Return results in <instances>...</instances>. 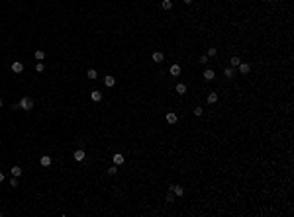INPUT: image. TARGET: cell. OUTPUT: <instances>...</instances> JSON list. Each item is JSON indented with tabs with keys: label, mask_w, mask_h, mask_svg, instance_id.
Wrapping results in <instances>:
<instances>
[{
	"label": "cell",
	"mask_w": 294,
	"mask_h": 217,
	"mask_svg": "<svg viewBox=\"0 0 294 217\" xmlns=\"http://www.w3.org/2000/svg\"><path fill=\"white\" fill-rule=\"evenodd\" d=\"M20 108H22V110H32L33 108V100H32V98H28V96H24L22 102H20Z\"/></svg>",
	"instance_id": "6da1fadb"
},
{
	"label": "cell",
	"mask_w": 294,
	"mask_h": 217,
	"mask_svg": "<svg viewBox=\"0 0 294 217\" xmlns=\"http://www.w3.org/2000/svg\"><path fill=\"white\" fill-rule=\"evenodd\" d=\"M73 159H75L76 163H82V161L87 159V153L82 151V149H76V151L73 153Z\"/></svg>",
	"instance_id": "7a4b0ae2"
},
{
	"label": "cell",
	"mask_w": 294,
	"mask_h": 217,
	"mask_svg": "<svg viewBox=\"0 0 294 217\" xmlns=\"http://www.w3.org/2000/svg\"><path fill=\"white\" fill-rule=\"evenodd\" d=\"M112 161H114V164H124L126 163V157H124L122 153H116V155L112 157Z\"/></svg>",
	"instance_id": "3957f363"
},
{
	"label": "cell",
	"mask_w": 294,
	"mask_h": 217,
	"mask_svg": "<svg viewBox=\"0 0 294 217\" xmlns=\"http://www.w3.org/2000/svg\"><path fill=\"white\" fill-rule=\"evenodd\" d=\"M10 69H12V73L20 75V73L24 71V63H12V65H10Z\"/></svg>",
	"instance_id": "277c9868"
},
{
	"label": "cell",
	"mask_w": 294,
	"mask_h": 217,
	"mask_svg": "<svg viewBox=\"0 0 294 217\" xmlns=\"http://www.w3.org/2000/svg\"><path fill=\"white\" fill-rule=\"evenodd\" d=\"M237 69H239L241 75H247V73L251 71V65H249V63H239V65H237Z\"/></svg>",
	"instance_id": "5b68a950"
},
{
	"label": "cell",
	"mask_w": 294,
	"mask_h": 217,
	"mask_svg": "<svg viewBox=\"0 0 294 217\" xmlns=\"http://www.w3.org/2000/svg\"><path fill=\"white\" fill-rule=\"evenodd\" d=\"M176 121H178V118H176V114H174V112H169V114H167V123H171V125H174Z\"/></svg>",
	"instance_id": "8992f818"
},
{
	"label": "cell",
	"mask_w": 294,
	"mask_h": 217,
	"mask_svg": "<svg viewBox=\"0 0 294 217\" xmlns=\"http://www.w3.org/2000/svg\"><path fill=\"white\" fill-rule=\"evenodd\" d=\"M169 73H171L173 76H178V75H180V65L173 63V65H171V69H169Z\"/></svg>",
	"instance_id": "52a82bcc"
},
{
	"label": "cell",
	"mask_w": 294,
	"mask_h": 217,
	"mask_svg": "<svg viewBox=\"0 0 294 217\" xmlns=\"http://www.w3.org/2000/svg\"><path fill=\"white\" fill-rule=\"evenodd\" d=\"M151 59L155 61V63H163V59H165V55L161 53V51H155V53L151 55Z\"/></svg>",
	"instance_id": "ba28073f"
},
{
	"label": "cell",
	"mask_w": 294,
	"mask_h": 217,
	"mask_svg": "<svg viewBox=\"0 0 294 217\" xmlns=\"http://www.w3.org/2000/svg\"><path fill=\"white\" fill-rule=\"evenodd\" d=\"M104 84H106V86H108V88H112V86H114V84H116V78H114V76H106V78H104Z\"/></svg>",
	"instance_id": "9c48e42d"
},
{
	"label": "cell",
	"mask_w": 294,
	"mask_h": 217,
	"mask_svg": "<svg viewBox=\"0 0 294 217\" xmlns=\"http://www.w3.org/2000/svg\"><path fill=\"white\" fill-rule=\"evenodd\" d=\"M51 163H53L51 157H41V159H39V164H41V166H51Z\"/></svg>",
	"instance_id": "30bf717a"
},
{
	"label": "cell",
	"mask_w": 294,
	"mask_h": 217,
	"mask_svg": "<svg viewBox=\"0 0 294 217\" xmlns=\"http://www.w3.org/2000/svg\"><path fill=\"white\" fill-rule=\"evenodd\" d=\"M90 100H92V102H100V100H102V92H98V90H94V92L90 94Z\"/></svg>",
	"instance_id": "8fae6325"
},
{
	"label": "cell",
	"mask_w": 294,
	"mask_h": 217,
	"mask_svg": "<svg viewBox=\"0 0 294 217\" xmlns=\"http://www.w3.org/2000/svg\"><path fill=\"white\" fill-rule=\"evenodd\" d=\"M218 102V92H210L208 94V104H216Z\"/></svg>",
	"instance_id": "7c38bea8"
},
{
	"label": "cell",
	"mask_w": 294,
	"mask_h": 217,
	"mask_svg": "<svg viewBox=\"0 0 294 217\" xmlns=\"http://www.w3.org/2000/svg\"><path fill=\"white\" fill-rule=\"evenodd\" d=\"M214 76H216V73H214L212 69H206V71H204V78H206V80H212Z\"/></svg>",
	"instance_id": "4fadbf2b"
},
{
	"label": "cell",
	"mask_w": 294,
	"mask_h": 217,
	"mask_svg": "<svg viewBox=\"0 0 294 217\" xmlns=\"http://www.w3.org/2000/svg\"><path fill=\"white\" fill-rule=\"evenodd\" d=\"M161 6H163V10H173V0H163Z\"/></svg>",
	"instance_id": "5bb4252c"
},
{
	"label": "cell",
	"mask_w": 294,
	"mask_h": 217,
	"mask_svg": "<svg viewBox=\"0 0 294 217\" xmlns=\"http://www.w3.org/2000/svg\"><path fill=\"white\" fill-rule=\"evenodd\" d=\"M10 172H12V176L20 178V176H22V168H20V166H12V170H10Z\"/></svg>",
	"instance_id": "9a60e30c"
},
{
	"label": "cell",
	"mask_w": 294,
	"mask_h": 217,
	"mask_svg": "<svg viewBox=\"0 0 294 217\" xmlns=\"http://www.w3.org/2000/svg\"><path fill=\"white\" fill-rule=\"evenodd\" d=\"M171 192H174V196H182V194H185L182 186H173V188H171Z\"/></svg>",
	"instance_id": "2e32d148"
},
{
	"label": "cell",
	"mask_w": 294,
	"mask_h": 217,
	"mask_svg": "<svg viewBox=\"0 0 294 217\" xmlns=\"http://www.w3.org/2000/svg\"><path fill=\"white\" fill-rule=\"evenodd\" d=\"M174 90H176V94H185V92H186V84H182V82H178Z\"/></svg>",
	"instance_id": "e0dca14e"
},
{
	"label": "cell",
	"mask_w": 294,
	"mask_h": 217,
	"mask_svg": "<svg viewBox=\"0 0 294 217\" xmlns=\"http://www.w3.org/2000/svg\"><path fill=\"white\" fill-rule=\"evenodd\" d=\"M224 75H226V78H233V76H235V71H233V67L226 69V71H224Z\"/></svg>",
	"instance_id": "ac0fdd59"
},
{
	"label": "cell",
	"mask_w": 294,
	"mask_h": 217,
	"mask_svg": "<svg viewBox=\"0 0 294 217\" xmlns=\"http://www.w3.org/2000/svg\"><path fill=\"white\" fill-rule=\"evenodd\" d=\"M239 63H241V59H239V57H231V59H229V65L233 67V69L239 65Z\"/></svg>",
	"instance_id": "d6986e66"
},
{
	"label": "cell",
	"mask_w": 294,
	"mask_h": 217,
	"mask_svg": "<svg viewBox=\"0 0 294 217\" xmlns=\"http://www.w3.org/2000/svg\"><path fill=\"white\" fill-rule=\"evenodd\" d=\"M35 59H37V61H43V59H45V51L37 49V51H35Z\"/></svg>",
	"instance_id": "ffe728a7"
},
{
	"label": "cell",
	"mask_w": 294,
	"mask_h": 217,
	"mask_svg": "<svg viewBox=\"0 0 294 217\" xmlns=\"http://www.w3.org/2000/svg\"><path fill=\"white\" fill-rule=\"evenodd\" d=\"M87 76H88V78H90V80H94V78H98V73H96V71H94V69H90V71H88V73H87Z\"/></svg>",
	"instance_id": "44dd1931"
},
{
	"label": "cell",
	"mask_w": 294,
	"mask_h": 217,
	"mask_svg": "<svg viewBox=\"0 0 294 217\" xmlns=\"http://www.w3.org/2000/svg\"><path fill=\"white\" fill-rule=\"evenodd\" d=\"M216 55H218V49L216 47H210L208 49V57H216Z\"/></svg>",
	"instance_id": "7402d4cb"
},
{
	"label": "cell",
	"mask_w": 294,
	"mask_h": 217,
	"mask_svg": "<svg viewBox=\"0 0 294 217\" xmlns=\"http://www.w3.org/2000/svg\"><path fill=\"white\" fill-rule=\"evenodd\" d=\"M202 114H204V108H200V106H196V108H194V116H198V118H200Z\"/></svg>",
	"instance_id": "603a6c76"
},
{
	"label": "cell",
	"mask_w": 294,
	"mask_h": 217,
	"mask_svg": "<svg viewBox=\"0 0 294 217\" xmlns=\"http://www.w3.org/2000/svg\"><path fill=\"white\" fill-rule=\"evenodd\" d=\"M43 69H45L43 63H37V65H35V71H37V73H43Z\"/></svg>",
	"instance_id": "cb8c5ba5"
},
{
	"label": "cell",
	"mask_w": 294,
	"mask_h": 217,
	"mask_svg": "<svg viewBox=\"0 0 294 217\" xmlns=\"http://www.w3.org/2000/svg\"><path fill=\"white\" fill-rule=\"evenodd\" d=\"M10 186H12V188H18V178H16V176H12V180H10Z\"/></svg>",
	"instance_id": "d4e9b609"
},
{
	"label": "cell",
	"mask_w": 294,
	"mask_h": 217,
	"mask_svg": "<svg viewBox=\"0 0 294 217\" xmlns=\"http://www.w3.org/2000/svg\"><path fill=\"white\" fill-rule=\"evenodd\" d=\"M108 172H110V174H116V172H118V168H116V166H110Z\"/></svg>",
	"instance_id": "484cf974"
},
{
	"label": "cell",
	"mask_w": 294,
	"mask_h": 217,
	"mask_svg": "<svg viewBox=\"0 0 294 217\" xmlns=\"http://www.w3.org/2000/svg\"><path fill=\"white\" fill-rule=\"evenodd\" d=\"M200 63H208V55H202L200 57Z\"/></svg>",
	"instance_id": "4316f807"
},
{
	"label": "cell",
	"mask_w": 294,
	"mask_h": 217,
	"mask_svg": "<svg viewBox=\"0 0 294 217\" xmlns=\"http://www.w3.org/2000/svg\"><path fill=\"white\" fill-rule=\"evenodd\" d=\"M2 182H4V174L0 172V184H2Z\"/></svg>",
	"instance_id": "83f0119b"
},
{
	"label": "cell",
	"mask_w": 294,
	"mask_h": 217,
	"mask_svg": "<svg viewBox=\"0 0 294 217\" xmlns=\"http://www.w3.org/2000/svg\"><path fill=\"white\" fill-rule=\"evenodd\" d=\"M190 2H192V0H185V4H190Z\"/></svg>",
	"instance_id": "f1b7e54d"
},
{
	"label": "cell",
	"mask_w": 294,
	"mask_h": 217,
	"mask_svg": "<svg viewBox=\"0 0 294 217\" xmlns=\"http://www.w3.org/2000/svg\"><path fill=\"white\" fill-rule=\"evenodd\" d=\"M0 108H2V98H0Z\"/></svg>",
	"instance_id": "f546056e"
},
{
	"label": "cell",
	"mask_w": 294,
	"mask_h": 217,
	"mask_svg": "<svg viewBox=\"0 0 294 217\" xmlns=\"http://www.w3.org/2000/svg\"><path fill=\"white\" fill-rule=\"evenodd\" d=\"M267 2H272V0H267Z\"/></svg>",
	"instance_id": "4dcf8cb0"
}]
</instances>
